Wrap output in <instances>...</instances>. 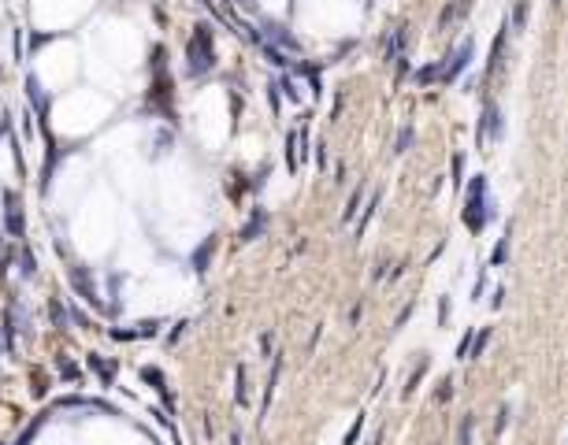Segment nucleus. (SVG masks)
Segmentation results:
<instances>
[{
  "label": "nucleus",
  "mask_w": 568,
  "mask_h": 445,
  "mask_svg": "<svg viewBox=\"0 0 568 445\" xmlns=\"http://www.w3.org/2000/svg\"><path fill=\"white\" fill-rule=\"evenodd\" d=\"M71 279H74V286L82 290V297L89 300V305H100V300H97V290L89 286V279H86V271H82V267H74V271H71Z\"/></svg>",
  "instance_id": "nucleus-10"
},
{
  "label": "nucleus",
  "mask_w": 568,
  "mask_h": 445,
  "mask_svg": "<svg viewBox=\"0 0 568 445\" xmlns=\"http://www.w3.org/2000/svg\"><path fill=\"white\" fill-rule=\"evenodd\" d=\"M264 222H268V219H264V212H256V215H253V219H249V222H245V227H242V241H253L256 234L264 230Z\"/></svg>",
  "instance_id": "nucleus-11"
},
{
  "label": "nucleus",
  "mask_w": 568,
  "mask_h": 445,
  "mask_svg": "<svg viewBox=\"0 0 568 445\" xmlns=\"http://www.w3.org/2000/svg\"><path fill=\"white\" fill-rule=\"evenodd\" d=\"M245 383H249V375H245V368H238V390H235L238 404H245V401H249V386H245Z\"/></svg>",
  "instance_id": "nucleus-17"
},
{
  "label": "nucleus",
  "mask_w": 568,
  "mask_h": 445,
  "mask_svg": "<svg viewBox=\"0 0 568 445\" xmlns=\"http://www.w3.org/2000/svg\"><path fill=\"white\" fill-rule=\"evenodd\" d=\"M527 11H531V4H527V0H516V4H513V15L506 19V22H509V34H520L524 26H527Z\"/></svg>",
  "instance_id": "nucleus-7"
},
{
  "label": "nucleus",
  "mask_w": 568,
  "mask_h": 445,
  "mask_svg": "<svg viewBox=\"0 0 568 445\" xmlns=\"http://www.w3.org/2000/svg\"><path fill=\"white\" fill-rule=\"evenodd\" d=\"M506 45H509V22H501V30L490 45V63H487V78H498L506 71Z\"/></svg>",
  "instance_id": "nucleus-5"
},
{
  "label": "nucleus",
  "mask_w": 568,
  "mask_h": 445,
  "mask_svg": "<svg viewBox=\"0 0 568 445\" xmlns=\"http://www.w3.org/2000/svg\"><path fill=\"white\" fill-rule=\"evenodd\" d=\"M423 371H428V364H423V360H420V368H416V371H412V378H409V386H405V397H412V390H416V386H420V378H423Z\"/></svg>",
  "instance_id": "nucleus-21"
},
{
  "label": "nucleus",
  "mask_w": 568,
  "mask_h": 445,
  "mask_svg": "<svg viewBox=\"0 0 568 445\" xmlns=\"http://www.w3.org/2000/svg\"><path fill=\"white\" fill-rule=\"evenodd\" d=\"M53 319H56V323H67V312H60L56 300H53Z\"/></svg>",
  "instance_id": "nucleus-26"
},
{
  "label": "nucleus",
  "mask_w": 568,
  "mask_h": 445,
  "mask_svg": "<svg viewBox=\"0 0 568 445\" xmlns=\"http://www.w3.org/2000/svg\"><path fill=\"white\" fill-rule=\"evenodd\" d=\"M472 345H475V331H464L461 345H457V357H461V360H464V357H472Z\"/></svg>",
  "instance_id": "nucleus-18"
},
{
  "label": "nucleus",
  "mask_w": 568,
  "mask_h": 445,
  "mask_svg": "<svg viewBox=\"0 0 568 445\" xmlns=\"http://www.w3.org/2000/svg\"><path fill=\"white\" fill-rule=\"evenodd\" d=\"M141 378H145V383H152V386H157V390H160V394L167 397V386H164V375H160L157 368H145V371H141ZM167 401H171V397H167Z\"/></svg>",
  "instance_id": "nucleus-16"
},
{
  "label": "nucleus",
  "mask_w": 568,
  "mask_h": 445,
  "mask_svg": "<svg viewBox=\"0 0 568 445\" xmlns=\"http://www.w3.org/2000/svg\"><path fill=\"white\" fill-rule=\"evenodd\" d=\"M298 145H301V134H290L286 138V164H290V171H298Z\"/></svg>",
  "instance_id": "nucleus-12"
},
{
  "label": "nucleus",
  "mask_w": 568,
  "mask_h": 445,
  "mask_svg": "<svg viewBox=\"0 0 568 445\" xmlns=\"http://www.w3.org/2000/svg\"><path fill=\"white\" fill-rule=\"evenodd\" d=\"M472 427H475V416H464L457 430V445H472Z\"/></svg>",
  "instance_id": "nucleus-13"
},
{
  "label": "nucleus",
  "mask_w": 568,
  "mask_h": 445,
  "mask_svg": "<svg viewBox=\"0 0 568 445\" xmlns=\"http://www.w3.org/2000/svg\"><path fill=\"white\" fill-rule=\"evenodd\" d=\"M501 138V108L494 100L483 104V123H480V145H490V141Z\"/></svg>",
  "instance_id": "nucleus-4"
},
{
  "label": "nucleus",
  "mask_w": 568,
  "mask_h": 445,
  "mask_svg": "<svg viewBox=\"0 0 568 445\" xmlns=\"http://www.w3.org/2000/svg\"><path fill=\"white\" fill-rule=\"evenodd\" d=\"M360 430H364V416H357V420H353V427H350V434H345V441H342V445H357Z\"/></svg>",
  "instance_id": "nucleus-19"
},
{
  "label": "nucleus",
  "mask_w": 568,
  "mask_h": 445,
  "mask_svg": "<svg viewBox=\"0 0 568 445\" xmlns=\"http://www.w3.org/2000/svg\"><path fill=\"white\" fill-rule=\"evenodd\" d=\"M409 145H412V126H405L402 134H397V149H394V152H405Z\"/></svg>",
  "instance_id": "nucleus-22"
},
{
  "label": "nucleus",
  "mask_w": 568,
  "mask_h": 445,
  "mask_svg": "<svg viewBox=\"0 0 568 445\" xmlns=\"http://www.w3.org/2000/svg\"><path fill=\"white\" fill-rule=\"evenodd\" d=\"M438 78H442V67H438V63H431V67L416 71V82H420V86H428V82H438Z\"/></svg>",
  "instance_id": "nucleus-15"
},
{
  "label": "nucleus",
  "mask_w": 568,
  "mask_h": 445,
  "mask_svg": "<svg viewBox=\"0 0 568 445\" xmlns=\"http://www.w3.org/2000/svg\"><path fill=\"white\" fill-rule=\"evenodd\" d=\"M230 445H242V434H230Z\"/></svg>",
  "instance_id": "nucleus-27"
},
{
  "label": "nucleus",
  "mask_w": 568,
  "mask_h": 445,
  "mask_svg": "<svg viewBox=\"0 0 568 445\" xmlns=\"http://www.w3.org/2000/svg\"><path fill=\"white\" fill-rule=\"evenodd\" d=\"M449 397H454V378H446V383H442V390H438V401H449Z\"/></svg>",
  "instance_id": "nucleus-24"
},
{
  "label": "nucleus",
  "mask_w": 568,
  "mask_h": 445,
  "mask_svg": "<svg viewBox=\"0 0 568 445\" xmlns=\"http://www.w3.org/2000/svg\"><path fill=\"white\" fill-rule=\"evenodd\" d=\"M461 175H464V156H454V186H461V182H464Z\"/></svg>",
  "instance_id": "nucleus-23"
},
{
  "label": "nucleus",
  "mask_w": 568,
  "mask_h": 445,
  "mask_svg": "<svg viewBox=\"0 0 568 445\" xmlns=\"http://www.w3.org/2000/svg\"><path fill=\"white\" fill-rule=\"evenodd\" d=\"M89 368H97L100 378H105V383H112V364H105L100 357H89Z\"/></svg>",
  "instance_id": "nucleus-20"
},
{
  "label": "nucleus",
  "mask_w": 568,
  "mask_h": 445,
  "mask_svg": "<svg viewBox=\"0 0 568 445\" xmlns=\"http://www.w3.org/2000/svg\"><path fill=\"white\" fill-rule=\"evenodd\" d=\"M186 60H190V74H204V71H212L216 52H212V34H209V26H197V34L190 37V45H186Z\"/></svg>",
  "instance_id": "nucleus-2"
},
{
  "label": "nucleus",
  "mask_w": 568,
  "mask_h": 445,
  "mask_svg": "<svg viewBox=\"0 0 568 445\" xmlns=\"http://www.w3.org/2000/svg\"><path fill=\"white\" fill-rule=\"evenodd\" d=\"M468 11H472V4H468V0H449V4H446L442 11H438L435 30H438V34H449V30H454V26L464 19V15H468Z\"/></svg>",
  "instance_id": "nucleus-6"
},
{
  "label": "nucleus",
  "mask_w": 568,
  "mask_h": 445,
  "mask_svg": "<svg viewBox=\"0 0 568 445\" xmlns=\"http://www.w3.org/2000/svg\"><path fill=\"white\" fill-rule=\"evenodd\" d=\"M506 253H509V238L498 245V253H494V260H490V264H501V260H506Z\"/></svg>",
  "instance_id": "nucleus-25"
},
{
  "label": "nucleus",
  "mask_w": 568,
  "mask_h": 445,
  "mask_svg": "<svg viewBox=\"0 0 568 445\" xmlns=\"http://www.w3.org/2000/svg\"><path fill=\"white\" fill-rule=\"evenodd\" d=\"M490 215H494V204L487 201V178H472L468 197H464V222H468L472 234H480Z\"/></svg>",
  "instance_id": "nucleus-1"
},
{
  "label": "nucleus",
  "mask_w": 568,
  "mask_h": 445,
  "mask_svg": "<svg viewBox=\"0 0 568 445\" xmlns=\"http://www.w3.org/2000/svg\"><path fill=\"white\" fill-rule=\"evenodd\" d=\"M279 368H282V360H275V364H271V375H268V386H264V404H260V423H264V416H268V409H271V397H275Z\"/></svg>",
  "instance_id": "nucleus-8"
},
{
  "label": "nucleus",
  "mask_w": 568,
  "mask_h": 445,
  "mask_svg": "<svg viewBox=\"0 0 568 445\" xmlns=\"http://www.w3.org/2000/svg\"><path fill=\"white\" fill-rule=\"evenodd\" d=\"M472 52H475V41H472V37H464V41L446 56V63H438V67H442V78H438V82H454V78L472 63Z\"/></svg>",
  "instance_id": "nucleus-3"
},
{
  "label": "nucleus",
  "mask_w": 568,
  "mask_h": 445,
  "mask_svg": "<svg viewBox=\"0 0 568 445\" xmlns=\"http://www.w3.org/2000/svg\"><path fill=\"white\" fill-rule=\"evenodd\" d=\"M360 201H364V186H360V190L353 193V197H350V208L342 212V222H353V219H357V208H360Z\"/></svg>",
  "instance_id": "nucleus-14"
},
{
  "label": "nucleus",
  "mask_w": 568,
  "mask_h": 445,
  "mask_svg": "<svg viewBox=\"0 0 568 445\" xmlns=\"http://www.w3.org/2000/svg\"><path fill=\"white\" fill-rule=\"evenodd\" d=\"M8 234L11 238H22V215H19L15 197H8Z\"/></svg>",
  "instance_id": "nucleus-9"
}]
</instances>
